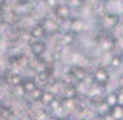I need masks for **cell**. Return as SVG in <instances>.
I'll return each instance as SVG.
<instances>
[{
  "label": "cell",
  "mask_w": 123,
  "mask_h": 120,
  "mask_svg": "<svg viewBox=\"0 0 123 120\" xmlns=\"http://www.w3.org/2000/svg\"><path fill=\"white\" fill-rule=\"evenodd\" d=\"M95 43L98 44L99 51L104 54H111L115 51L117 47V38L112 35V32H106V30H99L95 35Z\"/></svg>",
  "instance_id": "6da1fadb"
},
{
  "label": "cell",
  "mask_w": 123,
  "mask_h": 120,
  "mask_svg": "<svg viewBox=\"0 0 123 120\" xmlns=\"http://www.w3.org/2000/svg\"><path fill=\"white\" fill-rule=\"evenodd\" d=\"M68 77L74 84H85L87 81H92V76L88 69L82 65H73L68 69Z\"/></svg>",
  "instance_id": "7a4b0ae2"
},
{
  "label": "cell",
  "mask_w": 123,
  "mask_h": 120,
  "mask_svg": "<svg viewBox=\"0 0 123 120\" xmlns=\"http://www.w3.org/2000/svg\"><path fill=\"white\" fill-rule=\"evenodd\" d=\"M120 21H122L120 14L118 13H114V11H107V13H104L103 16H99V25H101V29L106 30V32H112L114 29H117Z\"/></svg>",
  "instance_id": "3957f363"
},
{
  "label": "cell",
  "mask_w": 123,
  "mask_h": 120,
  "mask_svg": "<svg viewBox=\"0 0 123 120\" xmlns=\"http://www.w3.org/2000/svg\"><path fill=\"white\" fill-rule=\"evenodd\" d=\"M92 76V82L95 85H99V87H106L111 81V73H109V69L106 66H98L95 68V71L90 74Z\"/></svg>",
  "instance_id": "277c9868"
},
{
  "label": "cell",
  "mask_w": 123,
  "mask_h": 120,
  "mask_svg": "<svg viewBox=\"0 0 123 120\" xmlns=\"http://www.w3.org/2000/svg\"><path fill=\"white\" fill-rule=\"evenodd\" d=\"M52 13H54L55 19H57L58 22L69 21V19L73 18V8L69 6L68 3H63V2H60V3L52 10Z\"/></svg>",
  "instance_id": "5b68a950"
},
{
  "label": "cell",
  "mask_w": 123,
  "mask_h": 120,
  "mask_svg": "<svg viewBox=\"0 0 123 120\" xmlns=\"http://www.w3.org/2000/svg\"><path fill=\"white\" fill-rule=\"evenodd\" d=\"M79 96V90H77V84L66 81L63 82V88H62V96L60 98H68V100H76Z\"/></svg>",
  "instance_id": "8992f818"
},
{
  "label": "cell",
  "mask_w": 123,
  "mask_h": 120,
  "mask_svg": "<svg viewBox=\"0 0 123 120\" xmlns=\"http://www.w3.org/2000/svg\"><path fill=\"white\" fill-rule=\"evenodd\" d=\"M47 51V44L44 43V40H32L30 43V54L35 58H41Z\"/></svg>",
  "instance_id": "52a82bcc"
},
{
  "label": "cell",
  "mask_w": 123,
  "mask_h": 120,
  "mask_svg": "<svg viewBox=\"0 0 123 120\" xmlns=\"http://www.w3.org/2000/svg\"><path fill=\"white\" fill-rule=\"evenodd\" d=\"M41 24H43L44 30H46V35H49V37H54V35H57V33H60V24H58L57 19H52V18H44L43 21H41Z\"/></svg>",
  "instance_id": "ba28073f"
},
{
  "label": "cell",
  "mask_w": 123,
  "mask_h": 120,
  "mask_svg": "<svg viewBox=\"0 0 123 120\" xmlns=\"http://www.w3.org/2000/svg\"><path fill=\"white\" fill-rule=\"evenodd\" d=\"M29 35L32 40H43L44 37H47L46 35V30H44L43 24L41 22H36V24H33L32 27H30L29 30Z\"/></svg>",
  "instance_id": "9c48e42d"
},
{
  "label": "cell",
  "mask_w": 123,
  "mask_h": 120,
  "mask_svg": "<svg viewBox=\"0 0 123 120\" xmlns=\"http://www.w3.org/2000/svg\"><path fill=\"white\" fill-rule=\"evenodd\" d=\"M85 21H84L82 18H71L69 19V30H71L73 33H76V35H79V33H82L84 30H85Z\"/></svg>",
  "instance_id": "30bf717a"
},
{
  "label": "cell",
  "mask_w": 123,
  "mask_h": 120,
  "mask_svg": "<svg viewBox=\"0 0 123 120\" xmlns=\"http://www.w3.org/2000/svg\"><path fill=\"white\" fill-rule=\"evenodd\" d=\"M22 79H24V77H22L18 71H10V73H6V76H5V82H6L11 88H14V87H18V85H21V84H22Z\"/></svg>",
  "instance_id": "8fae6325"
},
{
  "label": "cell",
  "mask_w": 123,
  "mask_h": 120,
  "mask_svg": "<svg viewBox=\"0 0 123 120\" xmlns=\"http://www.w3.org/2000/svg\"><path fill=\"white\" fill-rule=\"evenodd\" d=\"M54 79V76H52L47 69H40L38 73H36V76H35V81H36V84L38 85H47V84L51 82V81Z\"/></svg>",
  "instance_id": "7c38bea8"
},
{
  "label": "cell",
  "mask_w": 123,
  "mask_h": 120,
  "mask_svg": "<svg viewBox=\"0 0 123 120\" xmlns=\"http://www.w3.org/2000/svg\"><path fill=\"white\" fill-rule=\"evenodd\" d=\"M112 69H118L123 66V52H112L111 55V60L107 63Z\"/></svg>",
  "instance_id": "4fadbf2b"
},
{
  "label": "cell",
  "mask_w": 123,
  "mask_h": 120,
  "mask_svg": "<svg viewBox=\"0 0 123 120\" xmlns=\"http://www.w3.org/2000/svg\"><path fill=\"white\" fill-rule=\"evenodd\" d=\"M21 87L24 88V92H25V95H30L33 90H35L36 87H38V84H36L35 77H24L22 79V84Z\"/></svg>",
  "instance_id": "5bb4252c"
},
{
  "label": "cell",
  "mask_w": 123,
  "mask_h": 120,
  "mask_svg": "<svg viewBox=\"0 0 123 120\" xmlns=\"http://www.w3.org/2000/svg\"><path fill=\"white\" fill-rule=\"evenodd\" d=\"M104 104L107 106L109 109H112L114 106L118 104V98H117V90L115 92H109L104 95Z\"/></svg>",
  "instance_id": "9a60e30c"
},
{
  "label": "cell",
  "mask_w": 123,
  "mask_h": 120,
  "mask_svg": "<svg viewBox=\"0 0 123 120\" xmlns=\"http://www.w3.org/2000/svg\"><path fill=\"white\" fill-rule=\"evenodd\" d=\"M76 33H73L71 30H66V32L62 33V46H71L74 41H76Z\"/></svg>",
  "instance_id": "2e32d148"
},
{
  "label": "cell",
  "mask_w": 123,
  "mask_h": 120,
  "mask_svg": "<svg viewBox=\"0 0 123 120\" xmlns=\"http://www.w3.org/2000/svg\"><path fill=\"white\" fill-rule=\"evenodd\" d=\"M57 98V95L55 93H52L51 90H44V93H43V98H41V101H40V104L41 106H44V107H49V104H51L54 100Z\"/></svg>",
  "instance_id": "e0dca14e"
},
{
  "label": "cell",
  "mask_w": 123,
  "mask_h": 120,
  "mask_svg": "<svg viewBox=\"0 0 123 120\" xmlns=\"http://www.w3.org/2000/svg\"><path fill=\"white\" fill-rule=\"evenodd\" d=\"M43 93H44V88L38 85V87H36L35 90L29 95V96H30V101H32V103H40L41 98H43Z\"/></svg>",
  "instance_id": "ac0fdd59"
},
{
  "label": "cell",
  "mask_w": 123,
  "mask_h": 120,
  "mask_svg": "<svg viewBox=\"0 0 123 120\" xmlns=\"http://www.w3.org/2000/svg\"><path fill=\"white\" fill-rule=\"evenodd\" d=\"M109 114L114 120H123V106H118V104L114 106L112 109L109 111Z\"/></svg>",
  "instance_id": "d6986e66"
},
{
  "label": "cell",
  "mask_w": 123,
  "mask_h": 120,
  "mask_svg": "<svg viewBox=\"0 0 123 120\" xmlns=\"http://www.w3.org/2000/svg\"><path fill=\"white\" fill-rule=\"evenodd\" d=\"M60 2H62V0H46V5H47L49 8H51V10H54V8L57 6V5L60 3Z\"/></svg>",
  "instance_id": "ffe728a7"
},
{
  "label": "cell",
  "mask_w": 123,
  "mask_h": 120,
  "mask_svg": "<svg viewBox=\"0 0 123 120\" xmlns=\"http://www.w3.org/2000/svg\"><path fill=\"white\" fill-rule=\"evenodd\" d=\"M117 98H118V106H123V88L117 90Z\"/></svg>",
  "instance_id": "44dd1931"
},
{
  "label": "cell",
  "mask_w": 123,
  "mask_h": 120,
  "mask_svg": "<svg viewBox=\"0 0 123 120\" xmlns=\"http://www.w3.org/2000/svg\"><path fill=\"white\" fill-rule=\"evenodd\" d=\"M82 2H84V0H71V3H68V5H69V6H71V5H74V6H80Z\"/></svg>",
  "instance_id": "7402d4cb"
},
{
  "label": "cell",
  "mask_w": 123,
  "mask_h": 120,
  "mask_svg": "<svg viewBox=\"0 0 123 120\" xmlns=\"http://www.w3.org/2000/svg\"><path fill=\"white\" fill-rule=\"evenodd\" d=\"M117 29H118V35L123 38V19L120 21V24H118V27H117Z\"/></svg>",
  "instance_id": "603a6c76"
},
{
  "label": "cell",
  "mask_w": 123,
  "mask_h": 120,
  "mask_svg": "<svg viewBox=\"0 0 123 120\" xmlns=\"http://www.w3.org/2000/svg\"><path fill=\"white\" fill-rule=\"evenodd\" d=\"M92 120H104V119H103V115H98V114H96V115H95Z\"/></svg>",
  "instance_id": "cb8c5ba5"
},
{
  "label": "cell",
  "mask_w": 123,
  "mask_h": 120,
  "mask_svg": "<svg viewBox=\"0 0 123 120\" xmlns=\"http://www.w3.org/2000/svg\"><path fill=\"white\" fill-rule=\"evenodd\" d=\"M63 120H73V119H69V117H65V119H63Z\"/></svg>",
  "instance_id": "d4e9b609"
},
{
  "label": "cell",
  "mask_w": 123,
  "mask_h": 120,
  "mask_svg": "<svg viewBox=\"0 0 123 120\" xmlns=\"http://www.w3.org/2000/svg\"><path fill=\"white\" fill-rule=\"evenodd\" d=\"M77 120H87V119H77Z\"/></svg>",
  "instance_id": "484cf974"
}]
</instances>
